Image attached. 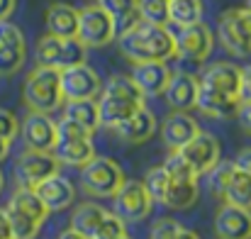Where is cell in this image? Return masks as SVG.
I'll return each mask as SVG.
<instances>
[{
	"instance_id": "cell-24",
	"label": "cell",
	"mask_w": 251,
	"mask_h": 239,
	"mask_svg": "<svg viewBox=\"0 0 251 239\" xmlns=\"http://www.w3.org/2000/svg\"><path fill=\"white\" fill-rule=\"evenodd\" d=\"M64 117L78 125L88 134H95L100 127V115H98V100H66L64 105Z\"/></svg>"
},
{
	"instance_id": "cell-7",
	"label": "cell",
	"mask_w": 251,
	"mask_h": 239,
	"mask_svg": "<svg viewBox=\"0 0 251 239\" xmlns=\"http://www.w3.org/2000/svg\"><path fill=\"white\" fill-rule=\"evenodd\" d=\"M115 200V212L125 225L127 222H142L149 217L151 208H154V200L147 190V186L142 181H125L120 186V190L112 195Z\"/></svg>"
},
{
	"instance_id": "cell-22",
	"label": "cell",
	"mask_w": 251,
	"mask_h": 239,
	"mask_svg": "<svg viewBox=\"0 0 251 239\" xmlns=\"http://www.w3.org/2000/svg\"><path fill=\"white\" fill-rule=\"evenodd\" d=\"M47 32L59 39H71L78 32V10L69 2H54L47 7Z\"/></svg>"
},
{
	"instance_id": "cell-40",
	"label": "cell",
	"mask_w": 251,
	"mask_h": 239,
	"mask_svg": "<svg viewBox=\"0 0 251 239\" xmlns=\"http://www.w3.org/2000/svg\"><path fill=\"white\" fill-rule=\"evenodd\" d=\"M180 222L173 217H161L154 227H151V239H176V235L180 232Z\"/></svg>"
},
{
	"instance_id": "cell-27",
	"label": "cell",
	"mask_w": 251,
	"mask_h": 239,
	"mask_svg": "<svg viewBox=\"0 0 251 239\" xmlns=\"http://www.w3.org/2000/svg\"><path fill=\"white\" fill-rule=\"evenodd\" d=\"M105 215H107L105 208H100V205H95V203H83V205H78V208L74 210V215H71V227L90 239L93 232L98 230V225L102 222Z\"/></svg>"
},
{
	"instance_id": "cell-13",
	"label": "cell",
	"mask_w": 251,
	"mask_h": 239,
	"mask_svg": "<svg viewBox=\"0 0 251 239\" xmlns=\"http://www.w3.org/2000/svg\"><path fill=\"white\" fill-rule=\"evenodd\" d=\"M171 74L173 71L168 69L166 61H142L132 66L129 79L134 80V85L139 88L144 98H156V95H164Z\"/></svg>"
},
{
	"instance_id": "cell-2",
	"label": "cell",
	"mask_w": 251,
	"mask_h": 239,
	"mask_svg": "<svg viewBox=\"0 0 251 239\" xmlns=\"http://www.w3.org/2000/svg\"><path fill=\"white\" fill-rule=\"evenodd\" d=\"M22 100L29 107V112L51 115L54 110H59L64 105L59 71L49 66H37L22 85Z\"/></svg>"
},
{
	"instance_id": "cell-14",
	"label": "cell",
	"mask_w": 251,
	"mask_h": 239,
	"mask_svg": "<svg viewBox=\"0 0 251 239\" xmlns=\"http://www.w3.org/2000/svg\"><path fill=\"white\" fill-rule=\"evenodd\" d=\"M217 239H251V210L237 205H222L215 215Z\"/></svg>"
},
{
	"instance_id": "cell-42",
	"label": "cell",
	"mask_w": 251,
	"mask_h": 239,
	"mask_svg": "<svg viewBox=\"0 0 251 239\" xmlns=\"http://www.w3.org/2000/svg\"><path fill=\"white\" fill-rule=\"evenodd\" d=\"M239 103H251V64L239 71Z\"/></svg>"
},
{
	"instance_id": "cell-4",
	"label": "cell",
	"mask_w": 251,
	"mask_h": 239,
	"mask_svg": "<svg viewBox=\"0 0 251 239\" xmlns=\"http://www.w3.org/2000/svg\"><path fill=\"white\" fill-rule=\"evenodd\" d=\"M125 181L122 166L110 157H93L81 166V188L93 198H112Z\"/></svg>"
},
{
	"instance_id": "cell-48",
	"label": "cell",
	"mask_w": 251,
	"mask_h": 239,
	"mask_svg": "<svg viewBox=\"0 0 251 239\" xmlns=\"http://www.w3.org/2000/svg\"><path fill=\"white\" fill-rule=\"evenodd\" d=\"M176 239H200L198 232H193V230H185V227H180V232L176 235Z\"/></svg>"
},
{
	"instance_id": "cell-37",
	"label": "cell",
	"mask_w": 251,
	"mask_h": 239,
	"mask_svg": "<svg viewBox=\"0 0 251 239\" xmlns=\"http://www.w3.org/2000/svg\"><path fill=\"white\" fill-rule=\"evenodd\" d=\"M142 183L147 186V190H149L151 200H154V203H161L164 190H166V186H168V173L164 171V166L149 168V171H147V178H144Z\"/></svg>"
},
{
	"instance_id": "cell-44",
	"label": "cell",
	"mask_w": 251,
	"mask_h": 239,
	"mask_svg": "<svg viewBox=\"0 0 251 239\" xmlns=\"http://www.w3.org/2000/svg\"><path fill=\"white\" fill-rule=\"evenodd\" d=\"M234 166H237L239 171H244V173L251 176V149H242V152L237 154V159H234Z\"/></svg>"
},
{
	"instance_id": "cell-19",
	"label": "cell",
	"mask_w": 251,
	"mask_h": 239,
	"mask_svg": "<svg viewBox=\"0 0 251 239\" xmlns=\"http://www.w3.org/2000/svg\"><path fill=\"white\" fill-rule=\"evenodd\" d=\"M239 66L237 64H229V61H217L212 66H207L202 71V76L198 79L200 85L205 88H212V90H220L225 95H234L239 98Z\"/></svg>"
},
{
	"instance_id": "cell-36",
	"label": "cell",
	"mask_w": 251,
	"mask_h": 239,
	"mask_svg": "<svg viewBox=\"0 0 251 239\" xmlns=\"http://www.w3.org/2000/svg\"><path fill=\"white\" fill-rule=\"evenodd\" d=\"M164 171L168 173V178L173 181H198L195 171L190 168V163L180 157V152H171L164 161Z\"/></svg>"
},
{
	"instance_id": "cell-53",
	"label": "cell",
	"mask_w": 251,
	"mask_h": 239,
	"mask_svg": "<svg viewBox=\"0 0 251 239\" xmlns=\"http://www.w3.org/2000/svg\"><path fill=\"white\" fill-rule=\"evenodd\" d=\"M249 210H251V208H249Z\"/></svg>"
},
{
	"instance_id": "cell-31",
	"label": "cell",
	"mask_w": 251,
	"mask_h": 239,
	"mask_svg": "<svg viewBox=\"0 0 251 239\" xmlns=\"http://www.w3.org/2000/svg\"><path fill=\"white\" fill-rule=\"evenodd\" d=\"M27 59V42H15L0 47V76H12L25 66Z\"/></svg>"
},
{
	"instance_id": "cell-32",
	"label": "cell",
	"mask_w": 251,
	"mask_h": 239,
	"mask_svg": "<svg viewBox=\"0 0 251 239\" xmlns=\"http://www.w3.org/2000/svg\"><path fill=\"white\" fill-rule=\"evenodd\" d=\"M5 215L10 220V232H12V239H37L42 225L37 220H32L29 215L15 210V208H5Z\"/></svg>"
},
{
	"instance_id": "cell-25",
	"label": "cell",
	"mask_w": 251,
	"mask_h": 239,
	"mask_svg": "<svg viewBox=\"0 0 251 239\" xmlns=\"http://www.w3.org/2000/svg\"><path fill=\"white\" fill-rule=\"evenodd\" d=\"M168 22L178 29L202 22V0H168Z\"/></svg>"
},
{
	"instance_id": "cell-30",
	"label": "cell",
	"mask_w": 251,
	"mask_h": 239,
	"mask_svg": "<svg viewBox=\"0 0 251 239\" xmlns=\"http://www.w3.org/2000/svg\"><path fill=\"white\" fill-rule=\"evenodd\" d=\"M100 95H110V98H129V100H139V103L147 100V98L139 93V88L134 85V80L129 79V76H125V74L110 76V79L102 83Z\"/></svg>"
},
{
	"instance_id": "cell-26",
	"label": "cell",
	"mask_w": 251,
	"mask_h": 239,
	"mask_svg": "<svg viewBox=\"0 0 251 239\" xmlns=\"http://www.w3.org/2000/svg\"><path fill=\"white\" fill-rule=\"evenodd\" d=\"M7 208H15V210H20V212L29 215V217H32V220H37L39 225L49 217L47 205L39 200V195H37L34 190H27V188H17V190L12 193V198H10Z\"/></svg>"
},
{
	"instance_id": "cell-12",
	"label": "cell",
	"mask_w": 251,
	"mask_h": 239,
	"mask_svg": "<svg viewBox=\"0 0 251 239\" xmlns=\"http://www.w3.org/2000/svg\"><path fill=\"white\" fill-rule=\"evenodd\" d=\"M20 134L27 149L32 152H51L56 144V120L44 112H29L20 122Z\"/></svg>"
},
{
	"instance_id": "cell-8",
	"label": "cell",
	"mask_w": 251,
	"mask_h": 239,
	"mask_svg": "<svg viewBox=\"0 0 251 239\" xmlns=\"http://www.w3.org/2000/svg\"><path fill=\"white\" fill-rule=\"evenodd\" d=\"M54 173H59V161L54 159L51 152H22L15 163V178L20 188L34 190L39 183H44L47 178H51Z\"/></svg>"
},
{
	"instance_id": "cell-23",
	"label": "cell",
	"mask_w": 251,
	"mask_h": 239,
	"mask_svg": "<svg viewBox=\"0 0 251 239\" xmlns=\"http://www.w3.org/2000/svg\"><path fill=\"white\" fill-rule=\"evenodd\" d=\"M198 195H200L198 181H173V178H168L161 205H166L171 210H188L190 205H195Z\"/></svg>"
},
{
	"instance_id": "cell-41",
	"label": "cell",
	"mask_w": 251,
	"mask_h": 239,
	"mask_svg": "<svg viewBox=\"0 0 251 239\" xmlns=\"http://www.w3.org/2000/svg\"><path fill=\"white\" fill-rule=\"evenodd\" d=\"M15 42H25V34H22L20 27L12 25L10 20H0V47L15 44Z\"/></svg>"
},
{
	"instance_id": "cell-38",
	"label": "cell",
	"mask_w": 251,
	"mask_h": 239,
	"mask_svg": "<svg viewBox=\"0 0 251 239\" xmlns=\"http://www.w3.org/2000/svg\"><path fill=\"white\" fill-rule=\"evenodd\" d=\"M125 235H127V232H125V222H122L117 215L107 212L90 239H120V237H125Z\"/></svg>"
},
{
	"instance_id": "cell-15",
	"label": "cell",
	"mask_w": 251,
	"mask_h": 239,
	"mask_svg": "<svg viewBox=\"0 0 251 239\" xmlns=\"http://www.w3.org/2000/svg\"><path fill=\"white\" fill-rule=\"evenodd\" d=\"M198 88H200V83H198V79L193 74L173 71L166 90H164L168 107L173 112H190L195 107V100H198Z\"/></svg>"
},
{
	"instance_id": "cell-35",
	"label": "cell",
	"mask_w": 251,
	"mask_h": 239,
	"mask_svg": "<svg viewBox=\"0 0 251 239\" xmlns=\"http://www.w3.org/2000/svg\"><path fill=\"white\" fill-rule=\"evenodd\" d=\"M222 15L227 17L232 29L239 34V39L251 49V10L249 7H234V10H227Z\"/></svg>"
},
{
	"instance_id": "cell-49",
	"label": "cell",
	"mask_w": 251,
	"mask_h": 239,
	"mask_svg": "<svg viewBox=\"0 0 251 239\" xmlns=\"http://www.w3.org/2000/svg\"><path fill=\"white\" fill-rule=\"evenodd\" d=\"M7 154H10V142L7 139H0V161L5 159Z\"/></svg>"
},
{
	"instance_id": "cell-52",
	"label": "cell",
	"mask_w": 251,
	"mask_h": 239,
	"mask_svg": "<svg viewBox=\"0 0 251 239\" xmlns=\"http://www.w3.org/2000/svg\"><path fill=\"white\" fill-rule=\"evenodd\" d=\"M120 239H129V237H127V235H125V237H120Z\"/></svg>"
},
{
	"instance_id": "cell-47",
	"label": "cell",
	"mask_w": 251,
	"mask_h": 239,
	"mask_svg": "<svg viewBox=\"0 0 251 239\" xmlns=\"http://www.w3.org/2000/svg\"><path fill=\"white\" fill-rule=\"evenodd\" d=\"M56 239H88V237H85V235H81V232H76L74 227H69V230H64V232H61Z\"/></svg>"
},
{
	"instance_id": "cell-21",
	"label": "cell",
	"mask_w": 251,
	"mask_h": 239,
	"mask_svg": "<svg viewBox=\"0 0 251 239\" xmlns=\"http://www.w3.org/2000/svg\"><path fill=\"white\" fill-rule=\"evenodd\" d=\"M144 103L139 100H129V98H110V95H100L98 100V115H100V127L115 130L117 125H122L125 120H129Z\"/></svg>"
},
{
	"instance_id": "cell-5",
	"label": "cell",
	"mask_w": 251,
	"mask_h": 239,
	"mask_svg": "<svg viewBox=\"0 0 251 239\" xmlns=\"http://www.w3.org/2000/svg\"><path fill=\"white\" fill-rule=\"evenodd\" d=\"M85 49L83 44L71 37V39H59V37H51V34H44L39 42H37V49H34V56H37V64L39 66H49V69H69V66H78L85 64Z\"/></svg>"
},
{
	"instance_id": "cell-50",
	"label": "cell",
	"mask_w": 251,
	"mask_h": 239,
	"mask_svg": "<svg viewBox=\"0 0 251 239\" xmlns=\"http://www.w3.org/2000/svg\"><path fill=\"white\" fill-rule=\"evenodd\" d=\"M2 186H5V178H2V171H0V193H2Z\"/></svg>"
},
{
	"instance_id": "cell-39",
	"label": "cell",
	"mask_w": 251,
	"mask_h": 239,
	"mask_svg": "<svg viewBox=\"0 0 251 239\" xmlns=\"http://www.w3.org/2000/svg\"><path fill=\"white\" fill-rule=\"evenodd\" d=\"M17 134H20V122H17L15 112L0 107V139H7L12 144Z\"/></svg>"
},
{
	"instance_id": "cell-20",
	"label": "cell",
	"mask_w": 251,
	"mask_h": 239,
	"mask_svg": "<svg viewBox=\"0 0 251 239\" xmlns=\"http://www.w3.org/2000/svg\"><path fill=\"white\" fill-rule=\"evenodd\" d=\"M195 107L207 115V117H215V120H227L237 112L239 107V98L234 95H225L220 90H212V88H205L200 85L198 88V100H195Z\"/></svg>"
},
{
	"instance_id": "cell-16",
	"label": "cell",
	"mask_w": 251,
	"mask_h": 239,
	"mask_svg": "<svg viewBox=\"0 0 251 239\" xmlns=\"http://www.w3.org/2000/svg\"><path fill=\"white\" fill-rule=\"evenodd\" d=\"M34 193L39 195V200L47 205L49 212H59V210H66L71 208V203L76 200V188L74 183L61 176V173H54L51 178H47L44 183H39L34 188Z\"/></svg>"
},
{
	"instance_id": "cell-43",
	"label": "cell",
	"mask_w": 251,
	"mask_h": 239,
	"mask_svg": "<svg viewBox=\"0 0 251 239\" xmlns=\"http://www.w3.org/2000/svg\"><path fill=\"white\" fill-rule=\"evenodd\" d=\"M237 120H239V125H242V130L251 134V103H239V107H237Z\"/></svg>"
},
{
	"instance_id": "cell-46",
	"label": "cell",
	"mask_w": 251,
	"mask_h": 239,
	"mask_svg": "<svg viewBox=\"0 0 251 239\" xmlns=\"http://www.w3.org/2000/svg\"><path fill=\"white\" fill-rule=\"evenodd\" d=\"M15 5L17 0H0V20H7L15 12Z\"/></svg>"
},
{
	"instance_id": "cell-29",
	"label": "cell",
	"mask_w": 251,
	"mask_h": 239,
	"mask_svg": "<svg viewBox=\"0 0 251 239\" xmlns=\"http://www.w3.org/2000/svg\"><path fill=\"white\" fill-rule=\"evenodd\" d=\"M98 5L115 20L117 34L139 20L137 17V0H98Z\"/></svg>"
},
{
	"instance_id": "cell-34",
	"label": "cell",
	"mask_w": 251,
	"mask_h": 239,
	"mask_svg": "<svg viewBox=\"0 0 251 239\" xmlns=\"http://www.w3.org/2000/svg\"><path fill=\"white\" fill-rule=\"evenodd\" d=\"M234 171H237V166H234V161H217L215 166H212V171L207 173V181H210V188H212V193L217 195V198H222V193H225V188H227V183L232 181V176H234Z\"/></svg>"
},
{
	"instance_id": "cell-9",
	"label": "cell",
	"mask_w": 251,
	"mask_h": 239,
	"mask_svg": "<svg viewBox=\"0 0 251 239\" xmlns=\"http://www.w3.org/2000/svg\"><path fill=\"white\" fill-rule=\"evenodd\" d=\"M173 42H176V56L178 59L200 64L212 54L215 34L205 22H198V25H190V27H180L173 34Z\"/></svg>"
},
{
	"instance_id": "cell-17",
	"label": "cell",
	"mask_w": 251,
	"mask_h": 239,
	"mask_svg": "<svg viewBox=\"0 0 251 239\" xmlns=\"http://www.w3.org/2000/svg\"><path fill=\"white\" fill-rule=\"evenodd\" d=\"M112 132L125 144H144L156 132V117H154V112L147 105H142L129 120H125L122 125H117Z\"/></svg>"
},
{
	"instance_id": "cell-11",
	"label": "cell",
	"mask_w": 251,
	"mask_h": 239,
	"mask_svg": "<svg viewBox=\"0 0 251 239\" xmlns=\"http://www.w3.org/2000/svg\"><path fill=\"white\" fill-rule=\"evenodd\" d=\"M180 157L190 163V168L195 171V176H207L212 171V166L222 159V147H220V139L210 132H198L183 149H178Z\"/></svg>"
},
{
	"instance_id": "cell-33",
	"label": "cell",
	"mask_w": 251,
	"mask_h": 239,
	"mask_svg": "<svg viewBox=\"0 0 251 239\" xmlns=\"http://www.w3.org/2000/svg\"><path fill=\"white\" fill-rule=\"evenodd\" d=\"M137 17L149 25H168V0H137Z\"/></svg>"
},
{
	"instance_id": "cell-10",
	"label": "cell",
	"mask_w": 251,
	"mask_h": 239,
	"mask_svg": "<svg viewBox=\"0 0 251 239\" xmlns=\"http://www.w3.org/2000/svg\"><path fill=\"white\" fill-rule=\"evenodd\" d=\"M59 83H61L64 103L66 100H95V95H100V88H102V80L98 76V71L90 69L88 64L61 69Z\"/></svg>"
},
{
	"instance_id": "cell-28",
	"label": "cell",
	"mask_w": 251,
	"mask_h": 239,
	"mask_svg": "<svg viewBox=\"0 0 251 239\" xmlns=\"http://www.w3.org/2000/svg\"><path fill=\"white\" fill-rule=\"evenodd\" d=\"M222 200L227 205H237V208H251V176L244 171H234L232 181L227 183Z\"/></svg>"
},
{
	"instance_id": "cell-18",
	"label": "cell",
	"mask_w": 251,
	"mask_h": 239,
	"mask_svg": "<svg viewBox=\"0 0 251 239\" xmlns=\"http://www.w3.org/2000/svg\"><path fill=\"white\" fill-rule=\"evenodd\" d=\"M198 132H200V125L188 112H173L161 122V139L171 152L183 149Z\"/></svg>"
},
{
	"instance_id": "cell-45",
	"label": "cell",
	"mask_w": 251,
	"mask_h": 239,
	"mask_svg": "<svg viewBox=\"0 0 251 239\" xmlns=\"http://www.w3.org/2000/svg\"><path fill=\"white\" fill-rule=\"evenodd\" d=\"M0 239H12V232H10V220H7L5 210H0Z\"/></svg>"
},
{
	"instance_id": "cell-3",
	"label": "cell",
	"mask_w": 251,
	"mask_h": 239,
	"mask_svg": "<svg viewBox=\"0 0 251 239\" xmlns=\"http://www.w3.org/2000/svg\"><path fill=\"white\" fill-rule=\"evenodd\" d=\"M54 159L59 161V166H76L81 168L95 157V147H93V134H88L78 125H74L71 120L61 117L56 122V144L51 149Z\"/></svg>"
},
{
	"instance_id": "cell-51",
	"label": "cell",
	"mask_w": 251,
	"mask_h": 239,
	"mask_svg": "<svg viewBox=\"0 0 251 239\" xmlns=\"http://www.w3.org/2000/svg\"><path fill=\"white\" fill-rule=\"evenodd\" d=\"M247 7H249V10H251V0H247Z\"/></svg>"
},
{
	"instance_id": "cell-1",
	"label": "cell",
	"mask_w": 251,
	"mask_h": 239,
	"mask_svg": "<svg viewBox=\"0 0 251 239\" xmlns=\"http://www.w3.org/2000/svg\"><path fill=\"white\" fill-rule=\"evenodd\" d=\"M117 44H120V52L125 54V59H129L132 64L168 61V59L176 56L173 32H168V27L149 25V22H142V20H137L134 25L122 29Z\"/></svg>"
},
{
	"instance_id": "cell-6",
	"label": "cell",
	"mask_w": 251,
	"mask_h": 239,
	"mask_svg": "<svg viewBox=\"0 0 251 239\" xmlns=\"http://www.w3.org/2000/svg\"><path fill=\"white\" fill-rule=\"evenodd\" d=\"M117 37V25L115 20L95 2L85 5L78 10V32L76 39L85 49H102Z\"/></svg>"
}]
</instances>
